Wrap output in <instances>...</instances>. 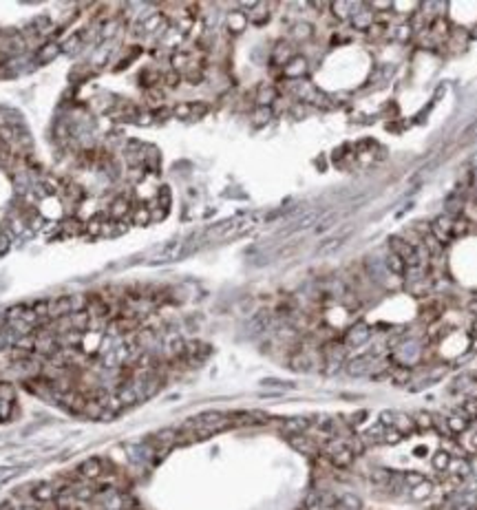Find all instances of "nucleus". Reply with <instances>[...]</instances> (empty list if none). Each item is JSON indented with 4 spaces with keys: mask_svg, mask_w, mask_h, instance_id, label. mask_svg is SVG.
I'll return each mask as SVG.
<instances>
[{
    "mask_svg": "<svg viewBox=\"0 0 477 510\" xmlns=\"http://www.w3.org/2000/svg\"><path fill=\"white\" fill-rule=\"evenodd\" d=\"M429 230L444 245V243H449L453 239V217H449V214H442V217H437L435 221H433Z\"/></svg>",
    "mask_w": 477,
    "mask_h": 510,
    "instance_id": "obj_1",
    "label": "nucleus"
},
{
    "mask_svg": "<svg viewBox=\"0 0 477 510\" xmlns=\"http://www.w3.org/2000/svg\"><path fill=\"white\" fill-rule=\"evenodd\" d=\"M371 338V327L367 323H356L347 334H345V345L347 347H362Z\"/></svg>",
    "mask_w": 477,
    "mask_h": 510,
    "instance_id": "obj_2",
    "label": "nucleus"
},
{
    "mask_svg": "<svg viewBox=\"0 0 477 510\" xmlns=\"http://www.w3.org/2000/svg\"><path fill=\"white\" fill-rule=\"evenodd\" d=\"M102 470H104V464H102L98 457H89L78 466V475L84 479V482H95V479L102 477Z\"/></svg>",
    "mask_w": 477,
    "mask_h": 510,
    "instance_id": "obj_3",
    "label": "nucleus"
},
{
    "mask_svg": "<svg viewBox=\"0 0 477 510\" xmlns=\"http://www.w3.org/2000/svg\"><path fill=\"white\" fill-rule=\"evenodd\" d=\"M31 497L33 501H38V504H47V501H55L58 497V488L53 484L49 482H38L31 486Z\"/></svg>",
    "mask_w": 477,
    "mask_h": 510,
    "instance_id": "obj_4",
    "label": "nucleus"
},
{
    "mask_svg": "<svg viewBox=\"0 0 477 510\" xmlns=\"http://www.w3.org/2000/svg\"><path fill=\"white\" fill-rule=\"evenodd\" d=\"M310 426H312V422L307 418H288V420H281V431L288 435V438L303 435Z\"/></svg>",
    "mask_w": 477,
    "mask_h": 510,
    "instance_id": "obj_5",
    "label": "nucleus"
},
{
    "mask_svg": "<svg viewBox=\"0 0 477 510\" xmlns=\"http://www.w3.org/2000/svg\"><path fill=\"white\" fill-rule=\"evenodd\" d=\"M290 444L294 446L298 453H303V455H307V457H316V455H318V444H316V440L305 438V435H294V438H290Z\"/></svg>",
    "mask_w": 477,
    "mask_h": 510,
    "instance_id": "obj_6",
    "label": "nucleus"
},
{
    "mask_svg": "<svg viewBox=\"0 0 477 510\" xmlns=\"http://www.w3.org/2000/svg\"><path fill=\"white\" fill-rule=\"evenodd\" d=\"M150 221H152V212H150L148 205H144V203H133V210H130L128 223L142 228V225H148Z\"/></svg>",
    "mask_w": 477,
    "mask_h": 510,
    "instance_id": "obj_7",
    "label": "nucleus"
},
{
    "mask_svg": "<svg viewBox=\"0 0 477 510\" xmlns=\"http://www.w3.org/2000/svg\"><path fill=\"white\" fill-rule=\"evenodd\" d=\"M305 71H307V60H305L303 55H294L288 64H285L283 75L290 78V80H296V78H303Z\"/></svg>",
    "mask_w": 477,
    "mask_h": 510,
    "instance_id": "obj_8",
    "label": "nucleus"
},
{
    "mask_svg": "<svg viewBox=\"0 0 477 510\" xmlns=\"http://www.w3.org/2000/svg\"><path fill=\"white\" fill-rule=\"evenodd\" d=\"M373 360H376V356H371V353H362V356H358L356 360H351L349 365H347L349 375H362V373H367L373 367Z\"/></svg>",
    "mask_w": 477,
    "mask_h": 510,
    "instance_id": "obj_9",
    "label": "nucleus"
},
{
    "mask_svg": "<svg viewBox=\"0 0 477 510\" xmlns=\"http://www.w3.org/2000/svg\"><path fill=\"white\" fill-rule=\"evenodd\" d=\"M365 7H367V5H362L360 9L354 11V16H351V20H354V27H356V29H360V31H367V29H369V27L373 25V20H376V13L367 11Z\"/></svg>",
    "mask_w": 477,
    "mask_h": 510,
    "instance_id": "obj_10",
    "label": "nucleus"
},
{
    "mask_svg": "<svg viewBox=\"0 0 477 510\" xmlns=\"http://www.w3.org/2000/svg\"><path fill=\"white\" fill-rule=\"evenodd\" d=\"M290 367L294 371H310L312 369V356L307 351H296L294 356L290 358Z\"/></svg>",
    "mask_w": 477,
    "mask_h": 510,
    "instance_id": "obj_11",
    "label": "nucleus"
},
{
    "mask_svg": "<svg viewBox=\"0 0 477 510\" xmlns=\"http://www.w3.org/2000/svg\"><path fill=\"white\" fill-rule=\"evenodd\" d=\"M104 411H106V406L102 404L100 400H86L84 402V409H82L84 415L91 418V420H102V418H104Z\"/></svg>",
    "mask_w": 477,
    "mask_h": 510,
    "instance_id": "obj_12",
    "label": "nucleus"
},
{
    "mask_svg": "<svg viewBox=\"0 0 477 510\" xmlns=\"http://www.w3.org/2000/svg\"><path fill=\"white\" fill-rule=\"evenodd\" d=\"M247 25V13L243 11H234L227 16V29H230L232 33H241Z\"/></svg>",
    "mask_w": 477,
    "mask_h": 510,
    "instance_id": "obj_13",
    "label": "nucleus"
},
{
    "mask_svg": "<svg viewBox=\"0 0 477 510\" xmlns=\"http://www.w3.org/2000/svg\"><path fill=\"white\" fill-rule=\"evenodd\" d=\"M60 44H55V42H47V44H42L40 47V51H38V64H47L49 60H53V58L60 53Z\"/></svg>",
    "mask_w": 477,
    "mask_h": 510,
    "instance_id": "obj_14",
    "label": "nucleus"
},
{
    "mask_svg": "<svg viewBox=\"0 0 477 510\" xmlns=\"http://www.w3.org/2000/svg\"><path fill=\"white\" fill-rule=\"evenodd\" d=\"M391 428H395V431H400L402 435H405V433H409V431H413V428H415V422H413V418L405 415V413H395Z\"/></svg>",
    "mask_w": 477,
    "mask_h": 510,
    "instance_id": "obj_15",
    "label": "nucleus"
},
{
    "mask_svg": "<svg viewBox=\"0 0 477 510\" xmlns=\"http://www.w3.org/2000/svg\"><path fill=\"white\" fill-rule=\"evenodd\" d=\"M329 460H332V464H334L336 468H347L349 464L354 462V453H351L349 448H340L338 453H334Z\"/></svg>",
    "mask_w": 477,
    "mask_h": 510,
    "instance_id": "obj_16",
    "label": "nucleus"
},
{
    "mask_svg": "<svg viewBox=\"0 0 477 510\" xmlns=\"http://www.w3.org/2000/svg\"><path fill=\"white\" fill-rule=\"evenodd\" d=\"M274 62H278V64H288L290 60H292V58H294V51H292V47H290V44H285V42H281V44H278V47H276V51H274Z\"/></svg>",
    "mask_w": 477,
    "mask_h": 510,
    "instance_id": "obj_17",
    "label": "nucleus"
},
{
    "mask_svg": "<svg viewBox=\"0 0 477 510\" xmlns=\"http://www.w3.org/2000/svg\"><path fill=\"white\" fill-rule=\"evenodd\" d=\"M276 100V88L274 86H261L259 95H256V104L259 106H270Z\"/></svg>",
    "mask_w": 477,
    "mask_h": 510,
    "instance_id": "obj_18",
    "label": "nucleus"
},
{
    "mask_svg": "<svg viewBox=\"0 0 477 510\" xmlns=\"http://www.w3.org/2000/svg\"><path fill=\"white\" fill-rule=\"evenodd\" d=\"M387 270L389 272H393V274H398V276H405V272H407V265H405V261L398 256V254H389L387 256Z\"/></svg>",
    "mask_w": 477,
    "mask_h": 510,
    "instance_id": "obj_19",
    "label": "nucleus"
},
{
    "mask_svg": "<svg viewBox=\"0 0 477 510\" xmlns=\"http://www.w3.org/2000/svg\"><path fill=\"white\" fill-rule=\"evenodd\" d=\"M385 431H387V426L383 424V422H378L376 426H369L365 431V435H362V440L365 442H383L385 440Z\"/></svg>",
    "mask_w": 477,
    "mask_h": 510,
    "instance_id": "obj_20",
    "label": "nucleus"
},
{
    "mask_svg": "<svg viewBox=\"0 0 477 510\" xmlns=\"http://www.w3.org/2000/svg\"><path fill=\"white\" fill-rule=\"evenodd\" d=\"M342 442H345V448H349L351 453H354V457L365 453V440L358 438V435H349V438H342Z\"/></svg>",
    "mask_w": 477,
    "mask_h": 510,
    "instance_id": "obj_21",
    "label": "nucleus"
},
{
    "mask_svg": "<svg viewBox=\"0 0 477 510\" xmlns=\"http://www.w3.org/2000/svg\"><path fill=\"white\" fill-rule=\"evenodd\" d=\"M312 31L314 29H312L310 22H296V25L292 27V35H294L296 40H307L312 35Z\"/></svg>",
    "mask_w": 477,
    "mask_h": 510,
    "instance_id": "obj_22",
    "label": "nucleus"
},
{
    "mask_svg": "<svg viewBox=\"0 0 477 510\" xmlns=\"http://www.w3.org/2000/svg\"><path fill=\"white\" fill-rule=\"evenodd\" d=\"M181 82V73L179 71H175V69H170V71H166V73H161V86H168V88H175Z\"/></svg>",
    "mask_w": 477,
    "mask_h": 510,
    "instance_id": "obj_23",
    "label": "nucleus"
},
{
    "mask_svg": "<svg viewBox=\"0 0 477 510\" xmlns=\"http://www.w3.org/2000/svg\"><path fill=\"white\" fill-rule=\"evenodd\" d=\"M462 212H464V219L468 221V223H477V199L466 201L464 208H462Z\"/></svg>",
    "mask_w": 477,
    "mask_h": 510,
    "instance_id": "obj_24",
    "label": "nucleus"
},
{
    "mask_svg": "<svg viewBox=\"0 0 477 510\" xmlns=\"http://www.w3.org/2000/svg\"><path fill=\"white\" fill-rule=\"evenodd\" d=\"M208 110H210V106L205 104V102H195V104H190V120H201Z\"/></svg>",
    "mask_w": 477,
    "mask_h": 510,
    "instance_id": "obj_25",
    "label": "nucleus"
},
{
    "mask_svg": "<svg viewBox=\"0 0 477 510\" xmlns=\"http://www.w3.org/2000/svg\"><path fill=\"white\" fill-rule=\"evenodd\" d=\"M80 44H82V38H80V33H73L67 38V42L62 44V51H67V53H75V51L80 49Z\"/></svg>",
    "mask_w": 477,
    "mask_h": 510,
    "instance_id": "obj_26",
    "label": "nucleus"
},
{
    "mask_svg": "<svg viewBox=\"0 0 477 510\" xmlns=\"http://www.w3.org/2000/svg\"><path fill=\"white\" fill-rule=\"evenodd\" d=\"M340 504H342V508H347V510H358L360 508V499H358L356 495H351V493H345L340 497Z\"/></svg>",
    "mask_w": 477,
    "mask_h": 510,
    "instance_id": "obj_27",
    "label": "nucleus"
},
{
    "mask_svg": "<svg viewBox=\"0 0 477 510\" xmlns=\"http://www.w3.org/2000/svg\"><path fill=\"white\" fill-rule=\"evenodd\" d=\"M413 422H415V426H422V428H433V415H431V413H424V411H420V413H415V415H413Z\"/></svg>",
    "mask_w": 477,
    "mask_h": 510,
    "instance_id": "obj_28",
    "label": "nucleus"
},
{
    "mask_svg": "<svg viewBox=\"0 0 477 510\" xmlns=\"http://www.w3.org/2000/svg\"><path fill=\"white\" fill-rule=\"evenodd\" d=\"M446 426H449L451 433H462V431H466L468 428V422L464 418H451L449 422H446Z\"/></svg>",
    "mask_w": 477,
    "mask_h": 510,
    "instance_id": "obj_29",
    "label": "nucleus"
},
{
    "mask_svg": "<svg viewBox=\"0 0 477 510\" xmlns=\"http://www.w3.org/2000/svg\"><path fill=\"white\" fill-rule=\"evenodd\" d=\"M157 203H159V210L168 212V208H170V190H168V188H161L159 195H157Z\"/></svg>",
    "mask_w": 477,
    "mask_h": 510,
    "instance_id": "obj_30",
    "label": "nucleus"
},
{
    "mask_svg": "<svg viewBox=\"0 0 477 510\" xmlns=\"http://www.w3.org/2000/svg\"><path fill=\"white\" fill-rule=\"evenodd\" d=\"M270 117H272V108H270V106H259V108L254 110V122L256 124H265Z\"/></svg>",
    "mask_w": 477,
    "mask_h": 510,
    "instance_id": "obj_31",
    "label": "nucleus"
},
{
    "mask_svg": "<svg viewBox=\"0 0 477 510\" xmlns=\"http://www.w3.org/2000/svg\"><path fill=\"white\" fill-rule=\"evenodd\" d=\"M405 438L400 431H395V428H391V426H387V431H385V444H398V442Z\"/></svg>",
    "mask_w": 477,
    "mask_h": 510,
    "instance_id": "obj_32",
    "label": "nucleus"
},
{
    "mask_svg": "<svg viewBox=\"0 0 477 510\" xmlns=\"http://www.w3.org/2000/svg\"><path fill=\"white\" fill-rule=\"evenodd\" d=\"M429 495H431V484L422 482V484H417L413 488V495H411V497L413 499H424V497H429Z\"/></svg>",
    "mask_w": 477,
    "mask_h": 510,
    "instance_id": "obj_33",
    "label": "nucleus"
},
{
    "mask_svg": "<svg viewBox=\"0 0 477 510\" xmlns=\"http://www.w3.org/2000/svg\"><path fill=\"white\" fill-rule=\"evenodd\" d=\"M173 117H179V120H190V104H186V102L177 104V106L173 108Z\"/></svg>",
    "mask_w": 477,
    "mask_h": 510,
    "instance_id": "obj_34",
    "label": "nucleus"
},
{
    "mask_svg": "<svg viewBox=\"0 0 477 510\" xmlns=\"http://www.w3.org/2000/svg\"><path fill=\"white\" fill-rule=\"evenodd\" d=\"M449 462H451L449 453H437L435 457H433V466H435L437 470H444V468H449Z\"/></svg>",
    "mask_w": 477,
    "mask_h": 510,
    "instance_id": "obj_35",
    "label": "nucleus"
},
{
    "mask_svg": "<svg viewBox=\"0 0 477 510\" xmlns=\"http://www.w3.org/2000/svg\"><path fill=\"white\" fill-rule=\"evenodd\" d=\"M405 482H407V484H411V486H417V484H422V482H424V477L420 475V473H409V475L405 477Z\"/></svg>",
    "mask_w": 477,
    "mask_h": 510,
    "instance_id": "obj_36",
    "label": "nucleus"
},
{
    "mask_svg": "<svg viewBox=\"0 0 477 510\" xmlns=\"http://www.w3.org/2000/svg\"><path fill=\"white\" fill-rule=\"evenodd\" d=\"M393 418H395V411H383L380 413V422L385 426H391L393 424Z\"/></svg>",
    "mask_w": 477,
    "mask_h": 510,
    "instance_id": "obj_37",
    "label": "nucleus"
},
{
    "mask_svg": "<svg viewBox=\"0 0 477 510\" xmlns=\"http://www.w3.org/2000/svg\"><path fill=\"white\" fill-rule=\"evenodd\" d=\"M20 510H40V506H23Z\"/></svg>",
    "mask_w": 477,
    "mask_h": 510,
    "instance_id": "obj_38",
    "label": "nucleus"
},
{
    "mask_svg": "<svg viewBox=\"0 0 477 510\" xmlns=\"http://www.w3.org/2000/svg\"><path fill=\"white\" fill-rule=\"evenodd\" d=\"M471 312H475V314H477V300H473V303H471Z\"/></svg>",
    "mask_w": 477,
    "mask_h": 510,
    "instance_id": "obj_39",
    "label": "nucleus"
},
{
    "mask_svg": "<svg viewBox=\"0 0 477 510\" xmlns=\"http://www.w3.org/2000/svg\"><path fill=\"white\" fill-rule=\"evenodd\" d=\"M473 35H477V27H475V29H473Z\"/></svg>",
    "mask_w": 477,
    "mask_h": 510,
    "instance_id": "obj_40",
    "label": "nucleus"
}]
</instances>
